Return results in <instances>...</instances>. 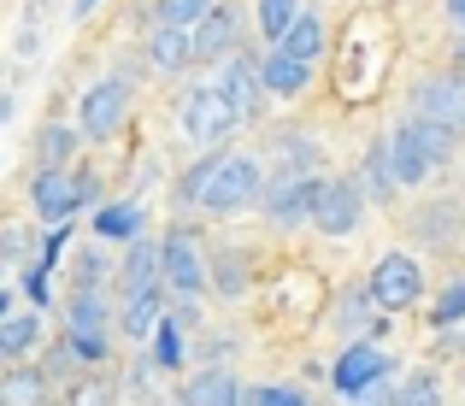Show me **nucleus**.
Segmentation results:
<instances>
[{"mask_svg": "<svg viewBox=\"0 0 465 406\" xmlns=\"http://www.w3.org/2000/svg\"><path fill=\"white\" fill-rule=\"evenodd\" d=\"M94 194H101V183H94V177H77V171H65V165H42L30 177V206H35V218H42L47 230H54V224H71V218H77Z\"/></svg>", "mask_w": 465, "mask_h": 406, "instance_id": "nucleus-1", "label": "nucleus"}, {"mask_svg": "<svg viewBox=\"0 0 465 406\" xmlns=\"http://www.w3.org/2000/svg\"><path fill=\"white\" fill-rule=\"evenodd\" d=\"M206 260H213V253H201V236H194L189 224H171L165 236H159V271H165V289L183 294V306L213 289V265Z\"/></svg>", "mask_w": 465, "mask_h": 406, "instance_id": "nucleus-2", "label": "nucleus"}, {"mask_svg": "<svg viewBox=\"0 0 465 406\" xmlns=\"http://www.w3.org/2000/svg\"><path fill=\"white\" fill-rule=\"evenodd\" d=\"M265 189H272V183H265L260 159H253V153H224V165H218V177H213V189H206L201 213L236 218V213H248V206H260Z\"/></svg>", "mask_w": 465, "mask_h": 406, "instance_id": "nucleus-3", "label": "nucleus"}, {"mask_svg": "<svg viewBox=\"0 0 465 406\" xmlns=\"http://www.w3.org/2000/svg\"><path fill=\"white\" fill-rule=\"evenodd\" d=\"M177 124H183L189 142H206V147H213V142H224V135L242 124V113L224 101V89H218V83H194V89L183 94V106H177Z\"/></svg>", "mask_w": 465, "mask_h": 406, "instance_id": "nucleus-4", "label": "nucleus"}, {"mask_svg": "<svg viewBox=\"0 0 465 406\" xmlns=\"http://www.w3.org/2000/svg\"><path fill=\"white\" fill-rule=\"evenodd\" d=\"M124 118H130V83L124 77H101V83L83 89V101H77L83 142H113V135L124 130Z\"/></svg>", "mask_w": 465, "mask_h": 406, "instance_id": "nucleus-5", "label": "nucleus"}, {"mask_svg": "<svg viewBox=\"0 0 465 406\" xmlns=\"http://www.w3.org/2000/svg\"><path fill=\"white\" fill-rule=\"evenodd\" d=\"M365 289H371V301L383 312H407V306L424 301V265L412 253H383L371 265V277H365Z\"/></svg>", "mask_w": 465, "mask_h": 406, "instance_id": "nucleus-6", "label": "nucleus"}, {"mask_svg": "<svg viewBox=\"0 0 465 406\" xmlns=\"http://www.w3.org/2000/svg\"><path fill=\"white\" fill-rule=\"evenodd\" d=\"M389 353L377 348V342H348V348L336 353V365H330V389L336 395H348V401H360L365 389H377V383H389Z\"/></svg>", "mask_w": 465, "mask_h": 406, "instance_id": "nucleus-7", "label": "nucleus"}, {"mask_svg": "<svg viewBox=\"0 0 465 406\" xmlns=\"http://www.w3.org/2000/svg\"><path fill=\"white\" fill-rule=\"evenodd\" d=\"M324 183L330 177H272V189H265V218H272L277 230H295V224H312L318 218V201H324Z\"/></svg>", "mask_w": 465, "mask_h": 406, "instance_id": "nucleus-8", "label": "nucleus"}, {"mask_svg": "<svg viewBox=\"0 0 465 406\" xmlns=\"http://www.w3.org/2000/svg\"><path fill=\"white\" fill-rule=\"evenodd\" d=\"M365 206H371V194L360 189V177H330L312 224L324 230V236H353V230L365 224Z\"/></svg>", "mask_w": 465, "mask_h": 406, "instance_id": "nucleus-9", "label": "nucleus"}, {"mask_svg": "<svg viewBox=\"0 0 465 406\" xmlns=\"http://www.w3.org/2000/svg\"><path fill=\"white\" fill-rule=\"evenodd\" d=\"M218 89H224V101L242 113V124H253V118L265 113V77H260V59L253 54H236L218 65Z\"/></svg>", "mask_w": 465, "mask_h": 406, "instance_id": "nucleus-10", "label": "nucleus"}, {"mask_svg": "<svg viewBox=\"0 0 465 406\" xmlns=\"http://www.w3.org/2000/svg\"><path fill=\"white\" fill-rule=\"evenodd\" d=\"M412 118L465 135V83H460V77H430V83H419V94H412Z\"/></svg>", "mask_w": 465, "mask_h": 406, "instance_id": "nucleus-11", "label": "nucleus"}, {"mask_svg": "<svg viewBox=\"0 0 465 406\" xmlns=\"http://www.w3.org/2000/svg\"><path fill=\"white\" fill-rule=\"evenodd\" d=\"M242 54V12L236 6H213V18L194 30V65H224Z\"/></svg>", "mask_w": 465, "mask_h": 406, "instance_id": "nucleus-12", "label": "nucleus"}, {"mask_svg": "<svg viewBox=\"0 0 465 406\" xmlns=\"http://www.w3.org/2000/svg\"><path fill=\"white\" fill-rule=\"evenodd\" d=\"M389 165H395V183H401V189H419V183L436 171L430 147H424V130H419V118L395 124V135H389Z\"/></svg>", "mask_w": 465, "mask_h": 406, "instance_id": "nucleus-13", "label": "nucleus"}, {"mask_svg": "<svg viewBox=\"0 0 465 406\" xmlns=\"http://www.w3.org/2000/svg\"><path fill=\"white\" fill-rule=\"evenodd\" d=\"M260 77H265V94H277V101H295V94H307L312 83V65L295 54H283V47H272V54L260 59Z\"/></svg>", "mask_w": 465, "mask_h": 406, "instance_id": "nucleus-14", "label": "nucleus"}, {"mask_svg": "<svg viewBox=\"0 0 465 406\" xmlns=\"http://www.w3.org/2000/svg\"><path fill=\"white\" fill-rule=\"evenodd\" d=\"M183 401H189V406H248V389L236 383V371H224V365H206V371L189 377Z\"/></svg>", "mask_w": 465, "mask_h": 406, "instance_id": "nucleus-15", "label": "nucleus"}, {"mask_svg": "<svg viewBox=\"0 0 465 406\" xmlns=\"http://www.w3.org/2000/svg\"><path fill=\"white\" fill-rule=\"evenodd\" d=\"M165 289V282H159ZM159 289H142V294H124V306H118V330H124L130 342H142L148 348L153 330L165 324V301H159Z\"/></svg>", "mask_w": 465, "mask_h": 406, "instance_id": "nucleus-16", "label": "nucleus"}, {"mask_svg": "<svg viewBox=\"0 0 465 406\" xmlns=\"http://www.w3.org/2000/svg\"><path fill=\"white\" fill-rule=\"evenodd\" d=\"M148 65L165 71V77H177V71L194 65V30H171V24H153L148 35Z\"/></svg>", "mask_w": 465, "mask_h": 406, "instance_id": "nucleus-17", "label": "nucleus"}, {"mask_svg": "<svg viewBox=\"0 0 465 406\" xmlns=\"http://www.w3.org/2000/svg\"><path fill=\"white\" fill-rule=\"evenodd\" d=\"M118 282H124V294H142V289H159L165 282V271H159V242H130L124 248V265H118Z\"/></svg>", "mask_w": 465, "mask_h": 406, "instance_id": "nucleus-18", "label": "nucleus"}, {"mask_svg": "<svg viewBox=\"0 0 465 406\" xmlns=\"http://www.w3.org/2000/svg\"><path fill=\"white\" fill-rule=\"evenodd\" d=\"M47 389H54L47 365H6V377H0V401L6 406H42Z\"/></svg>", "mask_w": 465, "mask_h": 406, "instance_id": "nucleus-19", "label": "nucleus"}, {"mask_svg": "<svg viewBox=\"0 0 465 406\" xmlns=\"http://www.w3.org/2000/svg\"><path fill=\"white\" fill-rule=\"evenodd\" d=\"M65 330L71 336H113V301H106V294H71Z\"/></svg>", "mask_w": 465, "mask_h": 406, "instance_id": "nucleus-20", "label": "nucleus"}, {"mask_svg": "<svg viewBox=\"0 0 465 406\" xmlns=\"http://www.w3.org/2000/svg\"><path fill=\"white\" fill-rule=\"evenodd\" d=\"M94 242H142V206L136 201H113V206H94Z\"/></svg>", "mask_w": 465, "mask_h": 406, "instance_id": "nucleus-21", "label": "nucleus"}, {"mask_svg": "<svg viewBox=\"0 0 465 406\" xmlns=\"http://www.w3.org/2000/svg\"><path fill=\"white\" fill-rule=\"evenodd\" d=\"M35 342H42V318L35 312H6L0 318V353H6V365H24L35 353Z\"/></svg>", "mask_w": 465, "mask_h": 406, "instance_id": "nucleus-22", "label": "nucleus"}, {"mask_svg": "<svg viewBox=\"0 0 465 406\" xmlns=\"http://www.w3.org/2000/svg\"><path fill=\"white\" fill-rule=\"evenodd\" d=\"M301 12H307L301 0H253V30H260L272 47H283V35L295 30Z\"/></svg>", "mask_w": 465, "mask_h": 406, "instance_id": "nucleus-23", "label": "nucleus"}, {"mask_svg": "<svg viewBox=\"0 0 465 406\" xmlns=\"http://www.w3.org/2000/svg\"><path fill=\"white\" fill-rule=\"evenodd\" d=\"M277 177H324L312 135H277Z\"/></svg>", "mask_w": 465, "mask_h": 406, "instance_id": "nucleus-24", "label": "nucleus"}, {"mask_svg": "<svg viewBox=\"0 0 465 406\" xmlns=\"http://www.w3.org/2000/svg\"><path fill=\"white\" fill-rule=\"evenodd\" d=\"M360 189L371 194L377 206H383L389 194L401 189V183H395V165H389V142H371V147H365V165H360Z\"/></svg>", "mask_w": 465, "mask_h": 406, "instance_id": "nucleus-25", "label": "nucleus"}, {"mask_svg": "<svg viewBox=\"0 0 465 406\" xmlns=\"http://www.w3.org/2000/svg\"><path fill=\"white\" fill-rule=\"evenodd\" d=\"M183 330H189V324H183L177 312H171L165 324L153 330L148 353H153V365H159V371H183V360H189V342H183Z\"/></svg>", "mask_w": 465, "mask_h": 406, "instance_id": "nucleus-26", "label": "nucleus"}, {"mask_svg": "<svg viewBox=\"0 0 465 406\" xmlns=\"http://www.w3.org/2000/svg\"><path fill=\"white\" fill-rule=\"evenodd\" d=\"M213 6H218V0H153L148 18L171 24V30H201V24L213 18Z\"/></svg>", "mask_w": 465, "mask_h": 406, "instance_id": "nucleus-27", "label": "nucleus"}, {"mask_svg": "<svg viewBox=\"0 0 465 406\" xmlns=\"http://www.w3.org/2000/svg\"><path fill=\"white\" fill-rule=\"evenodd\" d=\"M283 54H295V59H307V65H312V59L318 54H324V12H301V18H295V30H289L283 35Z\"/></svg>", "mask_w": 465, "mask_h": 406, "instance_id": "nucleus-28", "label": "nucleus"}, {"mask_svg": "<svg viewBox=\"0 0 465 406\" xmlns=\"http://www.w3.org/2000/svg\"><path fill=\"white\" fill-rule=\"evenodd\" d=\"M218 165H224V153L194 159V165L177 177V206H201V201H206V189H213V177H218Z\"/></svg>", "mask_w": 465, "mask_h": 406, "instance_id": "nucleus-29", "label": "nucleus"}, {"mask_svg": "<svg viewBox=\"0 0 465 406\" xmlns=\"http://www.w3.org/2000/svg\"><path fill=\"white\" fill-rule=\"evenodd\" d=\"M83 130L77 124H42L35 130V153H42V165H65L71 153H77Z\"/></svg>", "mask_w": 465, "mask_h": 406, "instance_id": "nucleus-30", "label": "nucleus"}, {"mask_svg": "<svg viewBox=\"0 0 465 406\" xmlns=\"http://www.w3.org/2000/svg\"><path fill=\"white\" fill-rule=\"evenodd\" d=\"M106 277H113V260L106 253H77V265H71V294H101Z\"/></svg>", "mask_w": 465, "mask_h": 406, "instance_id": "nucleus-31", "label": "nucleus"}, {"mask_svg": "<svg viewBox=\"0 0 465 406\" xmlns=\"http://www.w3.org/2000/svg\"><path fill=\"white\" fill-rule=\"evenodd\" d=\"M213 289L230 294V301L248 289V260H242L236 248H218V253H213Z\"/></svg>", "mask_w": 465, "mask_h": 406, "instance_id": "nucleus-32", "label": "nucleus"}, {"mask_svg": "<svg viewBox=\"0 0 465 406\" xmlns=\"http://www.w3.org/2000/svg\"><path fill=\"white\" fill-rule=\"evenodd\" d=\"M395 406H442V377L436 371H412L407 383H401Z\"/></svg>", "mask_w": 465, "mask_h": 406, "instance_id": "nucleus-33", "label": "nucleus"}, {"mask_svg": "<svg viewBox=\"0 0 465 406\" xmlns=\"http://www.w3.org/2000/svg\"><path fill=\"white\" fill-rule=\"evenodd\" d=\"M430 324H436V330H454V324H465V282H448V289L436 294Z\"/></svg>", "mask_w": 465, "mask_h": 406, "instance_id": "nucleus-34", "label": "nucleus"}, {"mask_svg": "<svg viewBox=\"0 0 465 406\" xmlns=\"http://www.w3.org/2000/svg\"><path fill=\"white\" fill-rule=\"evenodd\" d=\"M248 406H312V395L301 383H260L248 389Z\"/></svg>", "mask_w": 465, "mask_h": 406, "instance_id": "nucleus-35", "label": "nucleus"}, {"mask_svg": "<svg viewBox=\"0 0 465 406\" xmlns=\"http://www.w3.org/2000/svg\"><path fill=\"white\" fill-rule=\"evenodd\" d=\"M65 242H71V224H54L42 236V248H35V271H54L59 260H65Z\"/></svg>", "mask_w": 465, "mask_h": 406, "instance_id": "nucleus-36", "label": "nucleus"}, {"mask_svg": "<svg viewBox=\"0 0 465 406\" xmlns=\"http://www.w3.org/2000/svg\"><path fill=\"white\" fill-rule=\"evenodd\" d=\"M0 242H6V260L12 265H35L30 260V230H24V224H6V230H0Z\"/></svg>", "mask_w": 465, "mask_h": 406, "instance_id": "nucleus-37", "label": "nucleus"}, {"mask_svg": "<svg viewBox=\"0 0 465 406\" xmlns=\"http://www.w3.org/2000/svg\"><path fill=\"white\" fill-rule=\"evenodd\" d=\"M24 301L42 312L47 301H54V289H47V271H35V265H24Z\"/></svg>", "mask_w": 465, "mask_h": 406, "instance_id": "nucleus-38", "label": "nucleus"}, {"mask_svg": "<svg viewBox=\"0 0 465 406\" xmlns=\"http://www.w3.org/2000/svg\"><path fill=\"white\" fill-rule=\"evenodd\" d=\"M71 406H113V389H106V383H94V389H77V395H71Z\"/></svg>", "mask_w": 465, "mask_h": 406, "instance_id": "nucleus-39", "label": "nucleus"}, {"mask_svg": "<svg viewBox=\"0 0 465 406\" xmlns=\"http://www.w3.org/2000/svg\"><path fill=\"white\" fill-rule=\"evenodd\" d=\"M395 395H401V389H389V383H377V389H365V395H360V401H353V406H395Z\"/></svg>", "mask_w": 465, "mask_h": 406, "instance_id": "nucleus-40", "label": "nucleus"}, {"mask_svg": "<svg viewBox=\"0 0 465 406\" xmlns=\"http://www.w3.org/2000/svg\"><path fill=\"white\" fill-rule=\"evenodd\" d=\"M448 6V24H454V30H465V0H442Z\"/></svg>", "mask_w": 465, "mask_h": 406, "instance_id": "nucleus-41", "label": "nucleus"}, {"mask_svg": "<svg viewBox=\"0 0 465 406\" xmlns=\"http://www.w3.org/2000/svg\"><path fill=\"white\" fill-rule=\"evenodd\" d=\"M94 6H101V0H77V18H89V12H94Z\"/></svg>", "mask_w": 465, "mask_h": 406, "instance_id": "nucleus-42", "label": "nucleus"}, {"mask_svg": "<svg viewBox=\"0 0 465 406\" xmlns=\"http://www.w3.org/2000/svg\"><path fill=\"white\" fill-rule=\"evenodd\" d=\"M448 348H454V353H460V360H465V330H460V336H454V342H448Z\"/></svg>", "mask_w": 465, "mask_h": 406, "instance_id": "nucleus-43", "label": "nucleus"}, {"mask_svg": "<svg viewBox=\"0 0 465 406\" xmlns=\"http://www.w3.org/2000/svg\"><path fill=\"white\" fill-rule=\"evenodd\" d=\"M454 54H460V65H465V30H460V47H454Z\"/></svg>", "mask_w": 465, "mask_h": 406, "instance_id": "nucleus-44", "label": "nucleus"}, {"mask_svg": "<svg viewBox=\"0 0 465 406\" xmlns=\"http://www.w3.org/2000/svg\"><path fill=\"white\" fill-rule=\"evenodd\" d=\"M159 406H189V401H183V395H171V401H159Z\"/></svg>", "mask_w": 465, "mask_h": 406, "instance_id": "nucleus-45", "label": "nucleus"}]
</instances>
